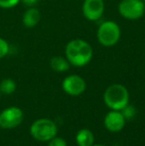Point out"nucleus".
Wrapping results in <instances>:
<instances>
[{
	"label": "nucleus",
	"instance_id": "9d476101",
	"mask_svg": "<svg viewBox=\"0 0 145 146\" xmlns=\"http://www.w3.org/2000/svg\"><path fill=\"white\" fill-rule=\"evenodd\" d=\"M41 20V12L35 7H30L24 12L22 22L26 28H34Z\"/></svg>",
	"mask_w": 145,
	"mask_h": 146
},
{
	"label": "nucleus",
	"instance_id": "7ed1b4c3",
	"mask_svg": "<svg viewBox=\"0 0 145 146\" xmlns=\"http://www.w3.org/2000/svg\"><path fill=\"white\" fill-rule=\"evenodd\" d=\"M58 133V126L54 120L50 118H39L30 126V134L35 140L40 142H48Z\"/></svg>",
	"mask_w": 145,
	"mask_h": 146
},
{
	"label": "nucleus",
	"instance_id": "f03ea898",
	"mask_svg": "<svg viewBox=\"0 0 145 146\" xmlns=\"http://www.w3.org/2000/svg\"><path fill=\"white\" fill-rule=\"evenodd\" d=\"M103 102L111 110H121L129 104V92L120 84L110 85L103 94Z\"/></svg>",
	"mask_w": 145,
	"mask_h": 146
},
{
	"label": "nucleus",
	"instance_id": "a211bd4d",
	"mask_svg": "<svg viewBox=\"0 0 145 146\" xmlns=\"http://www.w3.org/2000/svg\"><path fill=\"white\" fill-rule=\"evenodd\" d=\"M38 1L39 0H20V2H22L24 5L28 6V7H33Z\"/></svg>",
	"mask_w": 145,
	"mask_h": 146
},
{
	"label": "nucleus",
	"instance_id": "39448f33",
	"mask_svg": "<svg viewBox=\"0 0 145 146\" xmlns=\"http://www.w3.org/2000/svg\"><path fill=\"white\" fill-rule=\"evenodd\" d=\"M118 12L124 19H140L145 14V3L142 0H121L118 4Z\"/></svg>",
	"mask_w": 145,
	"mask_h": 146
},
{
	"label": "nucleus",
	"instance_id": "2eb2a0df",
	"mask_svg": "<svg viewBox=\"0 0 145 146\" xmlns=\"http://www.w3.org/2000/svg\"><path fill=\"white\" fill-rule=\"evenodd\" d=\"M10 51V46L5 39L0 37V59H3L8 55Z\"/></svg>",
	"mask_w": 145,
	"mask_h": 146
},
{
	"label": "nucleus",
	"instance_id": "9b49d317",
	"mask_svg": "<svg viewBox=\"0 0 145 146\" xmlns=\"http://www.w3.org/2000/svg\"><path fill=\"white\" fill-rule=\"evenodd\" d=\"M75 143L77 146H91L95 144V136L91 130L81 128L75 134Z\"/></svg>",
	"mask_w": 145,
	"mask_h": 146
},
{
	"label": "nucleus",
	"instance_id": "aec40b11",
	"mask_svg": "<svg viewBox=\"0 0 145 146\" xmlns=\"http://www.w3.org/2000/svg\"><path fill=\"white\" fill-rule=\"evenodd\" d=\"M1 94H1V92H0V100H1Z\"/></svg>",
	"mask_w": 145,
	"mask_h": 146
},
{
	"label": "nucleus",
	"instance_id": "ddd939ff",
	"mask_svg": "<svg viewBox=\"0 0 145 146\" xmlns=\"http://www.w3.org/2000/svg\"><path fill=\"white\" fill-rule=\"evenodd\" d=\"M16 88H17V85H16L15 81L9 79V78L2 80L0 83V92L3 94H7V96L12 94L16 90Z\"/></svg>",
	"mask_w": 145,
	"mask_h": 146
},
{
	"label": "nucleus",
	"instance_id": "423d86ee",
	"mask_svg": "<svg viewBox=\"0 0 145 146\" xmlns=\"http://www.w3.org/2000/svg\"><path fill=\"white\" fill-rule=\"evenodd\" d=\"M24 118L22 110L18 106H9L0 112V127L12 129L19 126Z\"/></svg>",
	"mask_w": 145,
	"mask_h": 146
},
{
	"label": "nucleus",
	"instance_id": "f3484780",
	"mask_svg": "<svg viewBox=\"0 0 145 146\" xmlns=\"http://www.w3.org/2000/svg\"><path fill=\"white\" fill-rule=\"evenodd\" d=\"M48 146H68L67 141L63 137L55 136L53 139L48 141Z\"/></svg>",
	"mask_w": 145,
	"mask_h": 146
},
{
	"label": "nucleus",
	"instance_id": "4468645a",
	"mask_svg": "<svg viewBox=\"0 0 145 146\" xmlns=\"http://www.w3.org/2000/svg\"><path fill=\"white\" fill-rule=\"evenodd\" d=\"M120 112H121L122 115H123V117L125 118V120L127 121V120H130V119L134 118V116H135L136 113H137V110H136L135 106H134L133 104H128L120 110Z\"/></svg>",
	"mask_w": 145,
	"mask_h": 146
},
{
	"label": "nucleus",
	"instance_id": "1a4fd4ad",
	"mask_svg": "<svg viewBox=\"0 0 145 146\" xmlns=\"http://www.w3.org/2000/svg\"><path fill=\"white\" fill-rule=\"evenodd\" d=\"M126 120L120 110H111L107 112L103 119L105 127L110 132H119L125 126Z\"/></svg>",
	"mask_w": 145,
	"mask_h": 146
},
{
	"label": "nucleus",
	"instance_id": "dca6fc26",
	"mask_svg": "<svg viewBox=\"0 0 145 146\" xmlns=\"http://www.w3.org/2000/svg\"><path fill=\"white\" fill-rule=\"evenodd\" d=\"M20 0H0V7L3 9H10L18 5Z\"/></svg>",
	"mask_w": 145,
	"mask_h": 146
},
{
	"label": "nucleus",
	"instance_id": "f8f14e48",
	"mask_svg": "<svg viewBox=\"0 0 145 146\" xmlns=\"http://www.w3.org/2000/svg\"><path fill=\"white\" fill-rule=\"evenodd\" d=\"M71 64L69 61L64 57L61 56H54L50 60V67L56 73H65L69 71Z\"/></svg>",
	"mask_w": 145,
	"mask_h": 146
},
{
	"label": "nucleus",
	"instance_id": "f257e3e1",
	"mask_svg": "<svg viewBox=\"0 0 145 146\" xmlns=\"http://www.w3.org/2000/svg\"><path fill=\"white\" fill-rule=\"evenodd\" d=\"M66 59L75 67H85L93 59V51L91 44L83 39H73L65 49Z\"/></svg>",
	"mask_w": 145,
	"mask_h": 146
},
{
	"label": "nucleus",
	"instance_id": "6e6552de",
	"mask_svg": "<svg viewBox=\"0 0 145 146\" xmlns=\"http://www.w3.org/2000/svg\"><path fill=\"white\" fill-rule=\"evenodd\" d=\"M83 15L89 21H97L105 12L103 0H85L83 3Z\"/></svg>",
	"mask_w": 145,
	"mask_h": 146
},
{
	"label": "nucleus",
	"instance_id": "412c9836",
	"mask_svg": "<svg viewBox=\"0 0 145 146\" xmlns=\"http://www.w3.org/2000/svg\"><path fill=\"white\" fill-rule=\"evenodd\" d=\"M142 1H143V2H144V3H145V0H142Z\"/></svg>",
	"mask_w": 145,
	"mask_h": 146
},
{
	"label": "nucleus",
	"instance_id": "6ab92c4d",
	"mask_svg": "<svg viewBox=\"0 0 145 146\" xmlns=\"http://www.w3.org/2000/svg\"><path fill=\"white\" fill-rule=\"evenodd\" d=\"M91 146H105V145H103V144H93Z\"/></svg>",
	"mask_w": 145,
	"mask_h": 146
},
{
	"label": "nucleus",
	"instance_id": "4be33fe9",
	"mask_svg": "<svg viewBox=\"0 0 145 146\" xmlns=\"http://www.w3.org/2000/svg\"><path fill=\"white\" fill-rule=\"evenodd\" d=\"M0 129H1V127H0Z\"/></svg>",
	"mask_w": 145,
	"mask_h": 146
},
{
	"label": "nucleus",
	"instance_id": "0eeeda50",
	"mask_svg": "<svg viewBox=\"0 0 145 146\" xmlns=\"http://www.w3.org/2000/svg\"><path fill=\"white\" fill-rule=\"evenodd\" d=\"M62 88L71 96H79L85 92L87 84L83 77L79 75H70L63 80Z\"/></svg>",
	"mask_w": 145,
	"mask_h": 146
},
{
	"label": "nucleus",
	"instance_id": "20e7f679",
	"mask_svg": "<svg viewBox=\"0 0 145 146\" xmlns=\"http://www.w3.org/2000/svg\"><path fill=\"white\" fill-rule=\"evenodd\" d=\"M121 36V30L116 22L105 21L99 26L97 38L99 44L105 47H112L118 43Z\"/></svg>",
	"mask_w": 145,
	"mask_h": 146
}]
</instances>
